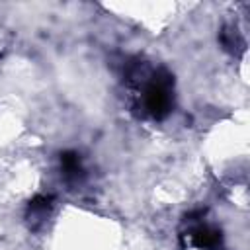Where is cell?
Listing matches in <instances>:
<instances>
[{
    "label": "cell",
    "mask_w": 250,
    "mask_h": 250,
    "mask_svg": "<svg viewBox=\"0 0 250 250\" xmlns=\"http://www.w3.org/2000/svg\"><path fill=\"white\" fill-rule=\"evenodd\" d=\"M143 105L156 119L168 115L172 109V76L168 72L158 70L150 76L143 90Z\"/></svg>",
    "instance_id": "6da1fadb"
},
{
    "label": "cell",
    "mask_w": 250,
    "mask_h": 250,
    "mask_svg": "<svg viewBox=\"0 0 250 250\" xmlns=\"http://www.w3.org/2000/svg\"><path fill=\"white\" fill-rule=\"evenodd\" d=\"M189 236H191V240L197 248L209 250V248H219V244H221V232L211 229V227H205V225L193 229Z\"/></svg>",
    "instance_id": "7a4b0ae2"
},
{
    "label": "cell",
    "mask_w": 250,
    "mask_h": 250,
    "mask_svg": "<svg viewBox=\"0 0 250 250\" xmlns=\"http://www.w3.org/2000/svg\"><path fill=\"white\" fill-rule=\"evenodd\" d=\"M61 166L66 178H80L82 176V164H80V156L76 152H62L61 154Z\"/></svg>",
    "instance_id": "3957f363"
},
{
    "label": "cell",
    "mask_w": 250,
    "mask_h": 250,
    "mask_svg": "<svg viewBox=\"0 0 250 250\" xmlns=\"http://www.w3.org/2000/svg\"><path fill=\"white\" fill-rule=\"evenodd\" d=\"M51 205H53V197H49V195H37L29 203V211H31L33 217H43L51 209Z\"/></svg>",
    "instance_id": "277c9868"
}]
</instances>
